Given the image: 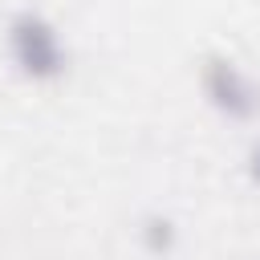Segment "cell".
Listing matches in <instances>:
<instances>
[{
    "label": "cell",
    "instance_id": "cell-1",
    "mask_svg": "<svg viewBox=\"0 0 260 260\" xmlns=\"http://www.w3.org/2000/svg\"><path fill=\"white\" fill-rule=\"evenodd\" d=\"M4 57L24 81H57L69 69V41L61 24L41 8H20L4 24Z\"/></svg>",
    "mask_w": 260,
    "mask_h": 260
},
{
    "label": "cell",
    "instance_id": "cell-2",
    "mask_svg": "<svg viewBox=\"0 0 260 260\" xmlns=\"http://www.w3.org/2000/svg\"><path fill=\"white\" fill-rule=\"evenodd\" d=\"M199 93L207 110L219 114L223 122H252L260 114V81L236 57H223V53L207 57L199 65Z\"/></svg>",
    "mask_w": 260,
    "mask_h": 260
},
{
    "label": "cell",
    "instance_id": "cell-3",
    "mask_svg": "<svg viewBox=\"0 0 260 260\" xmlns=\"http://www.w3.org/2000/svg\"><path fill=\"white\" fill-rule=\"evenodd\" d=\"M134 236H138V248L150 252V256H171L179 248V223L167 211H146L134 223Z\"/></svg>",
    "mask_w": 260,
    "mask_h": 260
},
{
    "label": "cell",
    "instance_id": "cell-4",
    "mask_svg": "<svg viewBox=\"0 0 260 260\" xmlns=\"http://www.w3.org/2000/svg\"><path fill=\"white\" fill-rule=\"evenodd\" d=\"M248 171H252V179L260 183V138L252 142V150H248Z\"/></svg>",
    "mask_w": 260,
    "mask_h": 260
}]
</instances>
